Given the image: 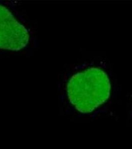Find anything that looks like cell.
Returning <instances> with one entry per match:
<instances>
[{"instance_id": "cell-2", "label": "cell", "mask_w": 132, "mask_h": 149, "mask_svg": "<svg viewBox=\"0 0 132 149\" xmlns=\"http://www.w3.org/2000/svg\"><path fill=\"white\" fill-rule=\"evenodd\" d=\"M27 29L6 7L0 5V49L19 51L28 43Z\"/></svg>"}, {"instance_id": "cell-1", "label": "cell", "mask_w": 132, "mask_h": 149, "mask_svg": "<svg viewBox=\"0 0 132 149\" xmlns=\"http://www.w3.org/2000/svg\"><path fill=\"white\" fill-rule=\"evenodd\" d=\"M111 85L106 72L92 67L78 72L67 85L68 98L82 113H90L104 104L111 94Z\"/></svg>"}]
</instances>
